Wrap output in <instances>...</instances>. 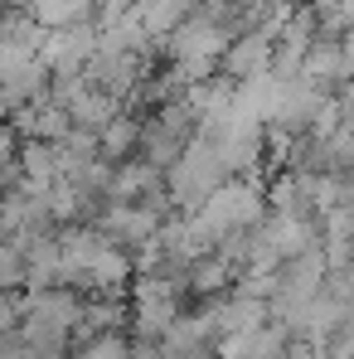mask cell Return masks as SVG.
Returning a JSON list of instances; mask_svg holds the SVG:
<instances>
[{"label":"cell","mask_w":354,"mask_h":359,"mask_svg":"<svg viewBox=\"0 0 354 359\" xmlns=\"http://www.w3.org/2000/svg\"><path fill=\"white\" fill-rule=\"evenodd\" d=\"M136 146H141V117H136V112H121V117H112L97 131V156H102L107 165H121Z\"/></svg>","instance_id":"30bf717a"},{"label":"cell","mask_w":354,"mask_h":359,"mask_svg":"<svg viewBox=\"0 0 354 359\" xmlns=\"http://www.w3.org/2000/svg\"><path fill=\"white\" fill-rule=\"evenodd\" d=\"M78 359H126V345H121L117 335H107V340H93Z\"/></svg>","instance_id":"2e32d148"},{"label":"cell","mask_w":354,"mask_h":359,"mask_svg":"<svg viewBox=\"0 0 354 359\" xmlns=\"http://www.w3.org/2000/svg\"><path fill=\"white\" fill-rule=\"evenodd\" d=\"M141 359H161V355H156V350H151V355H141Z\"/></svg>","instance_id":"44dd1931"},{"label":"cell","mask_w":354,"mask_h":359,"mask_svg":"<svg viewBox=\"0 0 354 359\" xmlns=\"http://www.w3.org/2000/svg\"><path fill=\"white\" fill-rule=\"evenodd\" d=\"M252 233L267 243L282 262H287V257H301L306 248H315V224H311V219H292V214H267Z\"/></svg>","instance_id":"8992f818"},{"label":"cell","mask_w":354,"mask_h":359,"mask_svg":"<svg viewBox=\"0 0 354 359\" xmlns=\"http://www.w3.org/2000/svg\"><path fill=\"white\" fill-rule=\"evenodd\" d=\"M301 78H311V83H320V88H340V83H350L354 68H350V59H345V44L320 34V39L311 44V54H306Z\"/></svg>","instance_id":"ba28073f"},{"label":"cell","mask_w":354,"mask_h":359,"mask_svg":"<svg viewBox=\"0 0 354 359\" xmlns=\"http://www.w3.org/2000/svg\"><path fill=\"white\" fill-rule=\"evenodd\" d=\"M209 325H219L224 335H252V330H262V301L257 297H233L229 306H219V311L209 316Z\"/></svg>","instance_id":"7c38bea8"},{"label":"cell","mask_w":354,"mask_h":359,"mask_svg":"<svg viewBox=\"0 0 354 359\" xmlns=\"http://www.w3.org/2000/svg\"><path fill=\"white\" fill-rule=\"evenodd\" d=\"M229 39H233V34H229L224 20H214V15H204V10H189L175 25V34L165 39V54L175 59V68L189 83H199V78H214V68L224 59Z\"/></svg>","instance_id":"7a4b0ae2"},{"label":"cell","mask_w":354,"mask_h":359,"mask_svg":"<svg viewBox=\"0 0 354 359\" xmlns=\"http://www.w3.org/2000/svg\"><path fill=\"white\" fill-rule=\"evenodd\" d=\"M29 15L44 29H73V25H93V0H39Z\"/></svg>","instance_id":"4fadbf2b"},{"label":"cell","mask_w":354,"mask_h":359,"mask_svg":"<svg viewBox=\"0 0 354 359\" xmlns=\"http://www.w3.org/2000/svg\"><path fill=\"white\" fill-rule=\"evenodd\" d=\"M10 233H15V229H10V219H5V209H0V243H10Z\"/></svg>","instance_id":"d6986e66"},{"label":"cell","mask_w":354,"mask_h":359,"mask_svg":"<svg viewBox=\"0 0 354 359\" xmlns=\"http://www.w3.org/2000/svg\"><path fill=\"white\" fill-rule=\"evenodd\" d=\"M165 175H170V180H165L170 204H179V209H199V204L229 180V170L219 165V151H214L204 136H194V141L184 146V156H179Z\"/></svg>","instance_id":"3957f363"},{"label":"cell","mask_w":354,"mask_h":359,"mask_svg":"<svg viewBox=\"0 0 354 359\" xmlns=\"http://www.w3.org/2000/svg\"><path fill=\"white\" fill-rule=\"evenodd\" d=\"M272 54H277V44L267 34H233L229 49H224V59H219V68L233 83H252V78L272 73Z\"/></svg>","instance_id":"5b68a950"},{"label":"cell","mask_w":354,"mask_h":359,"mask_svg":"<svg viewBox=\"0 0 354 359\" xmlns=\"http://www.w3.org/2000/svg\"><path fill=\"white\" fill-rule=\"evenodd\" d=\"M83 320H88V325H121V306H117V301H107V306H88Z\"/></svg>","instance_id":"e0dca14e"},{"label":"cell","mask_w":354,"mask_h":359,"mask_svg":"<svg viewBox=\"0 0 354 359\" xmlns=\"http://www.w3.org/2000/svg\"><path fill=\"white\" fill-rule=\"evenodd\" d=\"M229 277H233V262H224V257H194L189 272H184V282L194 292H224Z\"/></svg>","instance_id":"5bb4252c"},{"label":"cell","mask_w":354,"mask_h":359,"mask_svg":"<svg viewBox=\"0 0 354 359\" xmlns=\"http://www.w3.org/2000/svg\"><path fill=\"white\" fill-rule=\"evenodd\" d=\"M97 54V25H73V29H49L39 59L49 73H83Z\"/></svg>","instance_id":"277c9868"},{"label":"cell","mask_w":354,"mask_h":359,"mask_svg":"<svg viewBox=\"0 0 354 359\" xmlns=\"http://www.w3.org/2000/svg\"><path fill=\"white\" fill-rule=\"evenodd\" d=\"M59 180V141H25L20 146V184L49 189Z\"/></svg>","instance_id":"9c48e42d"},{"label":"cell","mask_w":354,"mask_h":359,"mask_svg":"<svg viewBox=\"0 0 354 359\" xmlns=\"http://www.w3.org/2000/svg\"><path fill=\"white\" fill-rule=\"evenodd\" d=\"M136 316H141L146 335L175 325V282H170V277H146V282L136 287Z\"/></svg>","instance_id":"52a82bcc"},{"label":"cell","mask_w":354,"mask_h":359,"mask_svg":"<svg viewBox=\"0 0 354 359\" xmlns=\"http://www.w3.org/2000/svg\"><path fill=\"white\" fill-rule=\"evenodd\" d=\"M0 5H15V10H34L39 0H0Z\"/></svg>","instance_id":"ffe728a7"},{"label":"cell","mask_w":354,"mask_h":359,"mask_svg":"<svg viewBox=\"0 0 354 359\" xmlns=\"http://www.w3.org/2000/svg\"><path fill=\"white\" fill-rule=\"evenodd\" d=\"M262 219H267V199H262V189L247 184V180H224V184L194 209L189 229H194L199 243L209 248V243H224L229 233H247V229H257Z\"/></svg>","instance_id":"6da1fadb"},{"label":"cell","mask_w":354,"mask_h":359,"mask_svg":"<svg viewBox=\"0 0 354 359\" xmlns=\"http://www.w3.org/2000/svg\"><path fill=\"white\" fill-rule=\"evenodd\" d=\"M25 316H29V297H0V330L20 325Z\"/></svg>","instance_id":"9a60e30c"},{"label":"cell","mask_w":354,"mask_h":359,"mask_svg":"<svg viewBox=\"0 0 354 359\" xmlns=\"http://www.w3.org/2000/svg\"><path fill=\"white\" fill-rule=\"evenodd\" d=\"M350 194H354V170H350Z\"/></svg>","instance_id":"7402d4cb"},{"label":"cell","mask_w":354,"mask_h":359,"mask_svg":"<svg viewBox=\"0 0 354 359\" xmlns=\"http://www.w3.org/2000/svg\"><path fill=\"white\" fill-rule=\"evenodd\" d=\"M340 44H345V59H350V68H354V25L340 34Z\"/></svg>","instance_id":"ac0fdd59"},{"label":"cell","mask_w":354,"mask_h":359,"mask_svg":"<svg viewBox=\"0 0 354 359\" xmlns=\"http://www.w3.org/2000/svg\"><path fill=\"white\" fill-rule=\"evenodd\" d=\"M68 117H73V126H83V131H102L112 117H121V102L112 93H102V88H88V93L68 107Z\"/></svg>","instance_id":"8fae6325"}]
</instances>
